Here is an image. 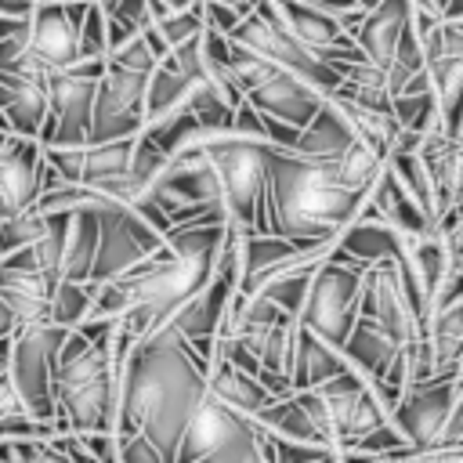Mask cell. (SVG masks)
Listing matches in <instances>:
<instances>
[{
	"mask_svg": "<svg viewBox=\"0 0 463 463\" xmlns=\"http://www.w3.org/2000/svg\"><path fill=\"white\" fill-rule=\"evenodd\" d=\"M116 362L119 405L112 434L137 430L174 463L192 416L210 394L203 358L174 329H159L134 344L116 326Z\"/></svg>",
	"mask_w": 463,
	"mask_h": 463,
	"instance_id": "6da1fadb",
	"label": "cell"
},
{
	"mask_svg": "<svg viewBox=\"0 0 463 463\" xmlns=\"http://www.w3.org/2000/svg\"><path fill=\"white\" fill-rule=\"evenodd\" d=\"M369 210V192L340 184L336 166L311 163L289 148H271L264 232L297 246L333 242L351 221Z\"/></svg>",
	"mask_w": 463,
	"mask_h": 463,
	"instance_id": "7a4b0ae2",
	"label": "cell"
},
{
	"mask_svg": "<svg viewBox=\"0 0 463 463\" xmlns=\"http://www.w3.org/2000/svg\"><path fill=\"white\" fill-rule=\"evenodd\" d=\"M54 398L61 434H112L119 405L116 333L109 340H87L83 333L65 336L54 369Z\"/></svg>",
	"mask_w": 463,
	"mask_h": 463,
	"instance_id": "3957f363",
	"label": "cell"
},
{
	"mask_svg": "<svg viewBox=\"0 0 463 463\" xmlns=\"http://www.w3.org/2000/svg\"><path fill=\"white\" fill-rule=\"evenodd\" d=\"M275 145L235 137L206 152L224 199L228 228L257 235L264 232V206H268V159Z\"/></svg>",
	"mask_w": 463,
	"mask_h": 463,
	"instance_id": "277c9868",
	"label": "cell"
},
{
	"mask_svg": "<svg viewBox=\"0 0 463 463\" xmlns=\"http://www.w3.org/2000/svg\"><path fill=\"white\" fill-rule=\"evenodd\" d=\"M365 275L369 268L333 253L311 279L307 289V304L297 318L300 329L315 333L318 340L344 347L351 329L358 326L362 311H365Z\"/></svg>",
	"mask_w": 463,
	"mask_h": 463,
	"instance_id": "5b68a950",
	"label": "cell"
},
{
	"mask_svg": "<svg viewBox=\"0 0 463 463\" xmlns=\"http://www.w3.org/2000/svg\"><path fill=\"white\" fill-rule=\"evenodd\" d=\"M232 43L242 47V51H250V54H257V58H264V61H271L279 72H286V76L307 83L311 90H318V94H326V98L336 94L340 83H344L333 65H326L318 54H311L304 43L293 40V33L279 22L271 0L257 4V7L242 18V25L232 33Z\"/></svg>",
	"mask_w": 463,
	"mask_h": 463,
	"instance_id": "8992f818",
	"label": "cell"
},
{
	"mask_svg": "<svg viewBox=\"0 0 463 463\" xmlns=\"http://www.w3.org/2000/svg\"><path fill=\"white\" fill-rule=\"evenodd\" d=\"M65 336H69L65 329L40 322V326L22 329L7 351V383L18 394L25 416H33L40 423H58L54 369H58V354H61Z\"/></svg>",
	"mask_w": 463,
	"mask_h": 463,
	"instance_id": "52a82bcc",
	"label": "cell"
},
{
	"mask_svg": "<svg viewBox=\"0 0 463 463\" xmlns=\"http://www.w3.org/2000/svg\"><path fill=\"white\" fill-rule=\"evenodd\" d=\"M109 61H76L65 72H54L47 83L51 119L43 130V148H83L90 145V116L98 87Z\"/></svg>",
	"mask_w": 463,
	"mask_h": 463,
	"instance_id": "ba28073f",
	"label": "cell"
},
{
	"mask_svg": "<svg viewBox=\"0 0 463 463\" xmlns=\"http://www.w3.org/2000/svg\"><path fill=\"white\" fill-rule=\"evenodd\" d=\"M166 235L156 232L141 213L134 210H105L101 213V242L90 271V286H112L137 271L148 257L163 250Z\"/></svg>",
	"mask_w": 463,
	"mask_h": 463,
	"instance_id": "9c48e42d",
	"label": "cell"
},
{
	"mask_svg": "<svg viewBox=\"0 0 463 463\" xmlns=\"http://www.w3.org/2000/svg\"><path fill=\"white\" fill-rule=\"evenodd\" d=\"M145 90H148V76L105 65L94 116H90V145L137 137L145 127Z\"/></svg>",
	"mask_w": 463,
	"mask_h": 463,
	"instance_id": "30bf717a",
	"label": "cell"
},
{
	"mask_svg": "<svg viewBox=\"0 0 463 463\" xmlns=\"http://www.w3.org/2000/svg\"><path fill=\"white\" fill-rule=\"evenodd\" d=\"M279 22L293 33L297 43H304L311 54H318L326 65H333L336 72L351 61H362V51L354 47L351 33L318 7V0H271Z\"/></svg>",
	"mask_w": 463,
	"mask_h": 463,
	"instance_id": "8fae6325",
	"label": "cell"
},
{
	"mask_svg": "<svg viewBox=\"0 0 463 463\" xmlns=\"http://www.w3.org/2000/svg\"><path fill=\"white\" fill-rule=\"evenodd\" d=\"M452 409H456V380L409 387L391 412V427L412 452H434Z\"/></svg>",
	"mask_w": 463,
	"mask_h": 463,
	"instance_id": "7c38bea8",
	"label": "cell"
},
{
	"mask_svg": "<svg viewBox=\"0 0 463 463\" xmlns=\"http://www.w3.org/2000/svg\"><path fill=\"white\" fill-rule=\"evenodd\" d=\"M90 4H36L29 22V54L51 72H65L80 61V29Z\"/></svg>",
	"mask_w": 463,
	"mask_h": 463,
	"instance_id": "4fadbf2b",
	"label": "cell"
},
{
	"mask_svg": "<svg viewBox=\"0 0 463 463\" xmlns=\"http://www.w3.org/2000/svg\"><path fill=\"white\" fill-rule=\"evenodd\" d=\"M362 315L373 318L383 333H391L405 347L427 336V322L409 304V297H405V289L398 282L394 264L369 268V275H365V311Z\"/></svg>",
	"mask_w": 463,
	"mask_h": 463,
	"instance_id": "5bb4252c",
	"label": "cell"
},
{
	"mask_svg": "<svg viewBox=\"0 0 463 463\" xmlns=\"http://www.w3.org/2000/svg\"><path fill=\"white\" fill-rule=\"evenodd\" d=\"M40 195H43V145L11 134V141L0 152V221L36 210Z\"/></svg>",
	"mask_w": 463,
	"mask_h": 463,
	"instance_id": "9a60e30c",
	"label": "cell"
},
{
	"mask_svg": "<svg viewBox=\"0 0 463 463\" xmlns=\"http://www.w3.org/2000/svg\"><path fill=\"white\" fill-rule=\"evenodd\" d=\"M246 101L257 109V116L264 123H275V127H286L293 134H304L311 127V119L322 112L326 105V94L311 90L307 83L286 76V72H275L264 87L250 90Z\"/></svg>",
	"mask_w": 463,
	"mask_h": 463,
	"instance_id": "2e32d148",
	"label": "cell"
},
{
	"mask_svg": "<svg viewBox=\"0 0 463 463\" xmlns=\"http://www.w3.org/2000/svg\"><path fill=\"white\" fill-rule=\"evenodd\" d=\"M54 286H58L54 279H47L43 271L33 268L29 250L0 260V297L7 300V307L14 311V318H18L22 329L47 322Z\"/></svg>",
	"mask_w": 463,
	"mask_h": 463,
	"instance_id": "e0dca14e",
	"label": "cell"
},
{
	"mask_svg": "<svg viewBox=\"0 0 463 463\" xmlns=\"http://www.w3.org/2000/svg\"><path fill=\"white\" fill-rule=\"evenodd\" d=\"M246 423H253V420L232 412L224 402H217L213 394H206V402L199 405V412L192 416V423H188V430H184V438H181V449H177L174 463H203V459H210V456L221 452Z\"/></svg>",
	"mask_w": 463,
	"mask_h": 463,
	"instance_id": "ac0fdd59",
	"label": "cell"
},
{
	"mask_svg": "<svg viewBox=\"0 0 463 463\" xmlns=\"http://www.w3.org/2000/svg\"><path fill=\"white\" fill-rule=\"evenodd\" d=\"M405 33H409V4H402V0H380L365 14V22L354 29V47L376 69H391V61L398 54Z\"/></svg>",
	"mask_w": 463,
	"mask_h": 463,
	"instance_id": "d6986e66",
	"label": "cell"
},
{
	"mask_svg": "<svg viewBox=\"0 0 463 463\" xmlns=\"http://www.w3.org/2000/svg\"><path fill=\"white\" fill-rule=\"evenodd\" d=\"M402 232H394L391 224H383L373 213H362L358 221H351L340 235H336V253L362 264V268H380V264H394L405 250Z\"/></svg>",
	"mask_w": 463,
	"mask_h": 463,
	"instance_id": "ffe728a7",
	"label": "cell"
},
{
	"mask_svg": "<svg viewBox=\"0 0 463 463\" xmlns=\"http://www.w3.org/2000/svg\"><path fill=\"white\" fill-rule=\"evenodd\" d=\"M351 373V362L344 354V347H333L326 340H318L307 329H297V351H293V369H289V383L293 394L297 391H318L340 376Z\"/></svg>",
	"mask_w": 463,
	"mask_h": 463,
	"instance_id": "44dd1931",
	"label": "cell"
},
{
	"mask_svg": "<svg viewBox=\"0 0 463 463\" xmlns=\"http://www.w3.org/2000/svg\"><path fill=\"white\" fill-rule=\"evenodd\" d=\"M206 383H210V394L217 402H224L232 412H239L246 420H257L271 402H279V398H271V391L257 376L242 373L228 358H217L213 365H206Z\"/></svg>",
	"mask_w": 463,
	"mask_h": 463,
	"instance_id": "7402d4cb",
	"label": "cell"
},
{
	"mask_svg": "<svg viewBox=\"0 0 463 463\" xmlns=\"http://www.w3.org/2000/svg\"><path fill=\"white\" fill-rule=\"evenodd\" d=\"M354 141H358V137H354V130L347 127V119L340 116V109L326 98L322 112L311 119V127L297 137V145H293L289 152H297V156H304V159H311V163H329V166H336V163L344 159V152H347Z\"/></svg>",
	"mask_w": 463,
	"mask_h": 463,
	"instance_id": "603a6c76",
	"label": "cell"
},
{
	"mask_svg": "<svg viewBox=\"0 0 463 463\" xmlns=\"http://www.w3.org/2000/svg\"><path fill=\"white\" fill-rule=\"evenodd\" d=\"M427 347L434 358V369L441 380H456V369L463 362V300H452L427 318Z\"/></svg>",
	"mask_w": 463,
	"mask_h": 463,
	"instance_id": "cb8c5ba5",
	"label": "cell"
},
{
	"mask_svg": "<svg viewBox=\"0 0 463 463\" xmlns=\"http://www.w3.org/2000/svg\"><path fill=\"white\" fill-rule=\"evenodd\" d=\"M134 141H109V145H83L80 159V184L90 192H105L119 181L130 177V159H134Z\"/></svg>",
	"mask_w": 463,
	"mask_h": 463,
	"instance_id": "d4e9b609",
	"label": "cell"
},
{
	"mask_svg": "<svg viewBox=\"0 0 463 463\" xmlns=\"http://www.w3.org/2000/svg\"><path fill=\"white\" fill-rule=\"evenodd\" d=\"M101 213L105 210H80L72 213V232H69V250L58 282H90L98 242H101Z\"/></svg>",
	"mask_w": 463,
	"mask_h": 463,
	"instance_id": "484cf974",
	"label": "cell"
},
{
	"mask_svg": "<svg viewBox=\"0 0 463 463\" xmlns=\"http://www.w3.org/2000/svg\"><path fill=\"white\" fill-rule=\"evenodd\" d=\"M94 297H98V289L90 282H58L51 293L47 322L65 333H76L83 322L94 318Z\"/></svg>",
	"mask_w": 463,
	"mask_h": 463,
	"instance_id": "4316f807",
	"label": "cell"
},
{
	"mask_svg": "<svg viewBox=\"0 0 463 463\" xmlns=\"http://www.w3.org/2000/svg\"><path fill=\"white\" fill-rule=\"evenodd\" d=\"M383 170H387V156H383L380 148L365 145V141H354V145L344 152V159L336 163L340 184H347V188H354V192H369V188L380 181Z\"/></svg>",
	"mask_w": 463,
	"mask_h": 463,
	"instance_id": "83f0119b",
	"label": "cell"
},
{
	"mask_svg": "<svg viewBox=\"0 0 463 463\" xmlns=\"http://www.w3.org/2000/svg\"><path fill=\"white\" fill-rule=\"evenodd\" d=\"M69 232H72V213H54L47 217V232L43 239L29 250V260L36 271H43L47 279L58 282L61 264H65V250H69Z\"/></svg>",
	"mask_w": 463,
	"mask_h": 463,
	"instance_id": "f1b7e54d",
	"label": "cell"
},
{
	"mask_svg": "<svg viewBox=\"0 0 463 463\" xmlns=\"http://www.w3.org/2000/svg\"><path fill=\"white\" fill-rule=\"evenodd\" d=\"M43 232H47V217L40 210H29V213H18V217H4L0 221V260L33 250L43 239Z\"/></svg>",
	"mask_w": 463,
	"mask_h": 463,
	"instance_id": "f546056e",
	"label": "cell"
},
{
	"mask_svg": "<svg viewBox=\"0 0 463 463\" xmlns=\"http://www.w3.org/2000/svg\"><path fill=\"white\" fill-rule=\"evenodd\" d=\"M203 463H275V452H271V441L264 438V430L257 423H246L221 452H213Z\"/></svg>",
	"mask_w": 463,
	"mask_h": 463,
	"instance_id": "4dcf8cb0",
	"label": "cell"
},
{
	"mask_svg": "<svg viewBox=\"0 0 463 463\" xmlns=\"http://www.w3.org/2000/svg\"><path fill=\"white\" fill-rule=\"evenodd\" d=\"M311 279H315V271H297V275H286V279L271 282V286H268L260 297H264V300H271V304H275L282 315L300 318V311H304V304H307Z\"/></svg>",
	"mask_w": 463,
	"mask_h": 463,
	"instance_id": "1f68e13d",
	"label": "cell"
},
{
	"mask_svg": "<svg viewBox=\"0 0 463 463\" xmlns=\"http://www.w3.org/2000/svg\"><path fill=\"white\" fill-rule=\"evenodd\" d=\"M159 61H163V58H159V54H156V47L148 43L145 29H141L137 36H130L127 43H119L116 51H109V65L127 69V72H137V76H152Z\"/></svg>",
	"mask_w": 463,
	"mask_h": 463,
	"instance_id": "d6a6232c",
	"label": "cell"
},
{
	"mask_svg": "<svg viewBox=\"0 0 463 463\" xmlns=\"http://www.w3.org/2000/svg\"><path fill=\"white\" fill-rule=\"evenodd\" d=\"M80 61H109V22L101 4H90L80 29Z\"/></svg>",
	"mask_w": 463,
	"mask_h": 463,
	"instance_id": "836d02e7",
	"label": "cell"
},
{
	"mask_svg": "<svg viewBox=\"0 0 463 463\" xmlns=\"http://www.w3.org/2000/svg\"><path fill=\"white\" fill-rule=\"evenodd\" d=\"M257 4H203V22H206V33H217L224 40H232V33L242 25V18L253 11Z\"/></svg>",
	"mask_w": 463,
	"mask_h": 463,
	"instance_id": "e575fe53",
	"label": "cell"
},
{
	"mask_svg": "<svg viewBox=\"0 0 463 463\" xmlns=\"http://www.w3.org/2000/svg\"><path fill=\"white\" fill-rule=\"evenodd\" d=\"M116 449H119V463H170L145 434L137 430H127V434H116Z\"/></svg>",
	"mask_w": 463,
	"mask_h": 463,
	"instance_id": "d590c367",
	"label": "cell"
},
{
	"mask_svg": "<svg viewBox=\"0 0 463 463\" xmlns=\"http://www.w3.org/2000/svg\"><path fill=\"white\" fill-rule=\"evenodd\" d=\"M11 463H72L54 441H14Z\"/></svg>",
	"mask_w": 463,
	"mask_h": 463,
	"instance_id": "8d00e7d4",
	"label": "cell"
},
{
	"mask_svg": "<svg viewBox=\"0 0 463 463\" xmlns=\"http://www.w3.org/2000/svg\"><path fill=\"white\" fill-rule=\"evenodd\" d=\"M434 452H463V394H456V409H452Z\"/></svg>",
	"mask_w": 463,
	"mask_h": 463,
	"instance_id": "74e56055",
	"label": "cell"
},
{
	"mask_svg": "<svg viewBox=\"0 0 463 463\" xmlns=\"http://www.w3.org/2000/svg\"><path fill=\"white\" fill-rule=\"evenodd\" d=\"M18 333H22L18 318H14V311L7 307V300L0 297V344H11V340H14Z\"/></svg>",
	"mask_w": 463,
	"mask_h": 463,
	"instance_id": "f35d334b",
	"label": "cell"
},
{
	"mask_svg": "<svg viewBox=\"0 0 463 463\" xmlns=\"http://www.w3.org/2000/svg\"><path fill=\"white\" fill-rule=\"evenodd\" d=\"M7 351H11V344H0V387L7 380Z\"/></svg>",
	"mask_w": 463,
	"mask_h": 463,
	"instance_id": "ab89813d",
	"label": "cell"
},
{
	"mask_svg": "<svg viewBox=\"0 0 463 463\" xmlns=\"http://www.w3.org/2000/svg\"><path fill=\"white\" fill-rule=\"evenodd\" d=\"M456 145L463 148V119H459V130H456Z\"/></svg>",
	"mask_w": 463,
	"mask_h": 463,
	"instance_id": "60d3db41",
	"label": "cell"
}]
</instances>
